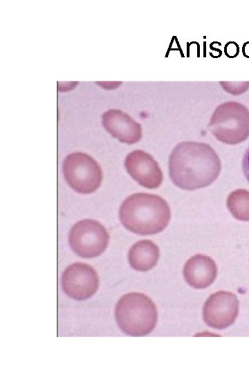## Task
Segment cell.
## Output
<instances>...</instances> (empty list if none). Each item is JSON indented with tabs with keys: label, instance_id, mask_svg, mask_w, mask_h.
<instances>
[{
	"label": "cell",
	"instance_id": "obj_6",
	"mask_svg": "<svg viewBox=\"0 0 249 373\" xmlns=\"http://www.w3.org/2000/svg\"><path fill=\"white\" fill-rule=\"evenodd\" d=\"M109 236L99 222L85 219L77 222L69 233V244L78 256L91 258L100 256L107 248Z\"/></svg>",
	"mask_w": 249,
	"mask_h": 373
},
{
	"label": "cell",
	"instance_id": "obj_4",
	"mask_svg": "<svg viewBox=\"0 0 249 373\" xmlns=\"http://www.w3.org/2000/svg\"><path fill=\"white\" fill-rule=\"evenodd\" d=\"M209 129L221 142L236 144L249 136V111L237 102H227L217 106Z\"/></svg>",
	"mask_w": 249,
	"mask_h": 373
},
{
	"label": "cell",
	"instance_id": "obj_7",
	"mask_svg": "<svg viewBox=\"0 0 249 373\" xmlns=\"http://www.w3.org/2000/svg\"><path fill=\"white\" fill-rule=\"evenodd\" d=\"M239 313V301L233 293L219 291L212 294L203 309L204 322L214 329H224L234 323Z\"/></svg>",
	"mask_w": 249,
	"mask_h": 373
},
{
	"label": "cell",
	"instance_id": "obj_14",
	"mask_svg": "<svg viewBox=\"0 0 249 373\" xmlns=\"http://www.w3.org/2000/svg\"><path fill=\"white\" fill-rule=\"evenodd\" d=\"M242 165L245 176L249 182V147L244 154Z\"/></svg>",
	"mask_w": 249,
	"mask_h": 373
},
{
	"label": "cell",
	"instance_id": "obj_8",
	"mask_svg": "<svg viewBox=\"0 0 249 373\" xmlns=\"http://www.w3.org/2000/svg\"><path fill=\"white\" fill-rule=\"evenodd\" d=\"M64 292L72 298L84 300L93 296L99 286L98 276L90 265L73 263L64 270L62 277Z\"/></svg>",
	"mask_w": 249,
	"mask_h": 373
},
{
	"label": "cell",
	"instance_id": "obj_13",
	"mask_svg": "<svg viewBox=\"0 0 249 373\" xmlns=\"http://www.w3.org/2000/svg\"><path fill=\"white\" fill-rule=\"evenodd\" d=\"M231 214L237 220L249 221V191L237 189L232 192L227 200Z\"/></svg>",
	"mask_w": 249,
	"mask_h": 373
},
{
	"label": "cell",
	"instance_id": "obj_3",
	"mask_svg": "<svg viewBox=\"0 0 249 373\" xmlns=\"http://www.w3.org/2000/svg\"><path fill=\"white\" fill-rule=\"evenodd\" d=\"M115 316L123 332L133 336H142L155 327L158 312L149 297L142 293L131 292L120 298Z\"/></svg>",
	"mask_w": 249,
	"mask_h": 373
},
{
	"label": "cell",
	"instance_id": "obj_5",
	"mask_svg": "<svg viewBox=\"0 0 249 373\" xmlns=\"http://www.w3.org/2000/svg\"><path fill=\"white\" fill-rule=\"evenodd\" d=\"M63 172L70 186L81 193L94 192L102 180V173L98 162L84 153H73L64 161Z\"/></svg>",
	"mask_w": 249,
	"mask_h": 373
},
{
	"label": "cell",
	"instance_id": "obj_2",
	"mask_svg": "<svg viewBox=\"0 0 249 373\" xmlns=\"http://www.w3.org/2000/svg\"><path fill=\"white\" fill-rule=\"evenodd\" d=\"M119 216L122 224L130 231L151 235L167 226L171 212L167 202L160 196L138 193L124 200Z\"/></svg>",
	"mask_w": 249,
	"mask_h": 373
},
{
	"label": "cell",
	"instance_id": "obj_11",
	"mask_svg": "<svg viewBox=\"0 0 249 373\" xmlns=\"http://www.w3.org/2000/svg\"><path fill=\"white\" fill-rule=\"evenodd\" d=\"M217 268L214 260L205 255L196 254L185 263L183 275L186 282L195 289H204L215 280Z\"/></svg>",
	"mask_w": 249,
	"mask_h": 373
},
{
	"label": "cell",
	"instance_id": "obj_12",
	"mask_svg": "<svg viewBox=\"0 0 249 373\" xmlns=\"http://www.w3.org/2000/svg\"><path fill=\"white\" fill-rule=\"evenodd\" d=\"M159 256V249L155 243L149 240H142L130 248L128 258L135 270L147 271L156 265Z\"/></svg>",
	"mask_w": 249,
	"mask_h": 373
},
{
	"label": "cell",
	"instance_id": "obj_1",
	"mask_svg": "<svg viewBox=\"0 0 249 373\" xmlns=\"http://www.w3.org/2000/svg\"><path fill=\"white\" fill-rule=\"evenodd\" d=\"M221 162L208 144L195 142L179 143L169 160V173L175 185L185 190L208 186L219 176Z\"/></svg>",
	"mask_w": 249,
	"mask_h": 373
},
{
	"label": "cell",
	"instance_id": "obj_9",
	"mask_svg": "<svg viewBox=\"0 0 249 373\" xmlns=\"http://www.w3.org/2000/svg\"><path fill=\"white\" fill-rule=\"evenodd\" d=\"M124 165L129 175L142 186L155 189L161 184L163 173L149 153L141 150L133 151L127 156Z\"/></svg>",
	"mask_w": 249,
	"mask_h": 373
},
{
	"label": "cell",
	"instance_id": "obj_10",
	"mask_svg": "<svg viewBox=\"0 0 249 373\" xmlns=\"http://www.w3.org/2000/svg\"><path fill=\"white\" fill-rule=\"evenodd\" d=\"M102 124L113 137L124 143L134 144L142 137L140 124L120 110L110 109L104 113Z\"/></svg>",
	"mask_w": 249,
	"mask_h": 373
}]
</instances>
